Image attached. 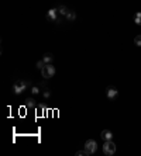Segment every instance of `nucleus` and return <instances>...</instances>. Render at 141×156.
Listing matches in <instances>:
<instances>
[{"mask_svg":"<svg viewBox=\"0 0 141 156\" xmlns=\"http://www.w3.org/2000/svg\"><path fill=\"white\" fill-rule=\"evenodd\" d=\"M117 94H119V91H117V89L114 86H109L106 89V96H107V99L114 100L117 97Z\"/></svg>","mask_w":141,"mask_h":156,"instance_id":"6","label":"nucleus"},{"mask_svg":"<svg viewBox=\"0 0 141 156\" xmlns=\"http://www.w3.org/2000/svg\"><path fill=\"white\" fill-rule=\"evenodd\" d=\"M41 75H42V78L44 79L54 78V75H55V68H54L52 63H45L44 68L41 69Z\"/></svg>","mask_w":141,"mask_h":156,"instance_id":"1","label":"nucleus"},{"mask_svg":"<svg viewBox=\"0 0 141 156\" xmlns=\"http://www.w3.org/2000/svg\"><path fill=\"white\" fill-rule=\"evenodd\" d=\"M58 18H59L58 8H51V10H48V13H47V20H48L49 23H56Z\"/></svg>","mask_w":141,"mask_h":156,"instance_id":"5","label":"nucleus"},{"mask_svg":"<svg viewBox=\"0 0 141 156\" xmlns=\"http://www.w3.org/2000/svg\"><path fill=\"white\" fill-rule=\"evenodd\" d=\"M31 93L32 94H38V93H40V86H32L31 87Z\"/></svg>","mask_w":141,"mask_h":156,"instance_id":"13","label":"nucleus"},{"mask_svg":"<svg viewBox=\"0 0 141 156\" xmlns=\"http://www.w3.org/2000/svg\"><path fill=\"white\" fill-rule=\"evenodd\" d=\"M71 11L66 6H58V13H59L61 16H64L65 18H66V16H68V13Z\"/></svg>","mask_w":141,"mask_h":156,"instance_id":"8","label":"nucleus"},{"mask_svg":"<svg viewBox=\"0 0 141 156\" xmlns=\"http://www.w3.org/2000/svg\"><path fill=\"white\" fill-rule=\"evenodd\" d=\"M100 138L103 141H112V138H113L112 131H110V129H103L100 134Z\"/></svg>","mask_w":141,"mask_h":156,"instance_id":"7","label":"nucleus"},{"mask_svg":"<svg viewBox=\"0 0 141 156\" xmlns=\"http://www.w3.org/2000/svg\"><path fill=\"white\" fill-rule=\"evenodd\" d=\"M42 61H44L45 63H52V62H54V55H52L51 52L44 53V56H42Z\"/></svg>","mask_w":141,"mask_h":156,"instance_id":"9","label":"nucleus"},{"mask_svg":"<svg viewBox=\"0 0 141 156\" xmlns=\"http://www.w3.org/2000/svg\"><path fill=\"white\" fill-rule=\"evenodd\" d=\"M44 65H45V62L42 61V59H41V61H38L37 62V69H42V68H44Z\"/></svg>","mask_w":141,"mask_h":156,"instance_id":"16","label":"nucleus"},{"mask_svg":"<svg viewBox=\"0 0 141 156\" xmlns=\"http://www.w3.org/2000/svg\"><path fill=\"white\" fill-rule=\"evenodd\" d=\"M134 44L137 46H141V35H137V37L134 38Z\"/></svg>","mask_w":141,"mask_h":156,"instance_id":"15","label":"nucleus"},{"mask_svg":"<svg viewBox=\"0 0 141 156\" xmlns=\"http://www.w3.org/2000/svg\"><path fill=\"white\" fill-rule=\"evenodd\" d=\"M116 152V145L113 144L112 141H105V145H103V153L106 156H112Z\"/></svg>","mask_w":141,"mask_h":156,"instance_id":"3","label":"nucleus"},{"mask_svg":"<svg viewBox=\"0 0 141 156\" xmlns=\"http://www.w3.org/2000/svg\"><path fill=\"white\" fill-rule=\"evenodd\" d=\"M66 20H68V21H73V20H76V13L71 10V11L68 13V16H66Z\"/></svg>","mask_w":141,"mask_h":156,"instance_id":"11","label":"nucleus"},{"mask_svg":"<svg viewBox=\"0 0 141 156\" xmlns=\"http://www.w3.org/2000/svg\"><path fill=\"white\" fill-rule=\"evenodd\" d=\"M42 93H44L45 99H49V97H51V91H49V89H47V87L44 89V91H42Z\"/></svg>","mask_w":141,"mask_h":156,"instance_id":"14","label":"nucleus"},{"mask_svg":"<svg viewBox=\"0 0 141 156\" xmlns=\"http://www.w3.org/2000/svg\"><path fill=\"white\" fill-rule=\"evenodd\" d=\"M88 153H86V151H78L76 152V156H86Z\"/></svg>","mask_w":141,"mask_h":156,"instance_id":"17","label":"nucleus"},{"mask_svg":"<svg viewBox=\"0 0 141 156\" xmlns=\"http://www.w3.org/2000/svg\"><path fill=\"white\" fill-rule=\"evenodd\" d=\"M85 151H86L88 155H93V153L97 151L96 141H93V139H88V141H86V142H85Z\"/></svg>","mask_w":141,"mask_h":156,"instance_id":"4","label":"nucleus"},{"mask_svg":"<svg viewBox=\"0 0 141 156\" xmlns=\"http://www.w3.org/2000/svg\"><path fill=\"white\" fill-rule=\"evenodd\" d=\"M25 107H27V108H35L37 107L35 100L31 99V97H28V99L25 100Z\"/></svg>","mask_w":141,"mask_h":156,"instance_id":"10","label":"nucleus"},{"mask_svg":"<svg viewBox=\"0 0 141 156\" xmlns=\"http://www.w3.org/2000/svg\"><path fill=\"white\" fill-rule=\"evenodd\" d=\"M134 23L141 25V13H137V14H136V17H134Z\"/></svg>","mask_w":141,"mask_h":156,"instance_id":"12","label":"nucleus"},{"mask_svg":"<svg viewBox=\"0 0 141 156\" xmlns=\"http://www.w3.org/2000/svg\"><path fill=\"white\" fill-rule=\"evenodd\" d=\"M28 87V82H25V80H17L14 84H13V91H14V94L18 96L21 94L23 91H25V89Z\"/></svg>","mask_w":141,"mask_h":156,"instance_id":"2","label":"nucleus"}]
</instances>
